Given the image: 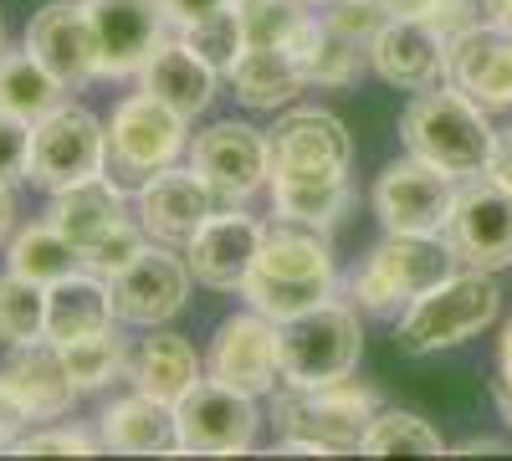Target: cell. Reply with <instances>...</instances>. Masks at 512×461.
Listing matches in <instances>:
<instances>
[{
	"label": "cell",
	"mask_w": 512,
	"mask_h": 461,
	"mask_svg": "<svg viewBox=\"0 0 512 461\" xmlns=\"http://www.w3.org/2000/svg\"><path fill=\"white\" fill-rule=\"evenodd\" d=\"M62 93L67 88L31 52H6V62H0V108H11L26 123H36L52 108H62Z\"/></svg>",
	"instance_id": "cell-32"
},
{
	"label": "cell",
	"mask_w": 512,
	"mask_h": 461,
	"mask_svg": "<svg viewBox=\"0 0 512 461\" xmlns=\"http://www.w3.org/2000/svg\"><path fill=\"white\" fill-rule=\"evenodd\" d=\"M497 303L502 298L492 287V272L461 267L446 282H436L431 292H420V298L400 313L395 349H405V354H441L451 344H466V339H477L482 328H492Z\"/></svg>",
	"instance_id": "cell-4"
},
{
	"label": "cell",
	"mask_w": 512,
	"mask_h": 461,
	"mask_svg": "<svg viewBox=\"0 0 512 461\" xmlns=\"http://www.w3.org/2000/svg\"><path fill=\"white\" fill-rule=\"evenodd\" d=\"M26 52L47 67L62 88H82V82L103 77V47L88 6H41L26 21Z\"/></svg>",
	"instance_id": "cell-16"
},
{
	"label": "cell",
	"mask_w": 512,
	"mask_h": 461,
	"mask_svg": "<svg viewBox=\"0 0 512 461\" xmlns=\"http://www.w3.org/2000/svg\"><path fill=\"white\" fill-rule=\"evenodd\" d=\"M267 226L251 221L246 211H216L185 246V262L195 272V282L216 287V292H241L246 272L256 267Z\"/></svg>",
	"instance_id": "cell-19"
},
{
	"label": "cell",
	"mask_w": 512,
	"mask_h": 461,
	"mask_svg": "<svg viewBox=\"0 0 512 461\" xmlns=\"http://www.w3.org/2000/svg\"><path fill=\"white\" fill-rule=\"evenodd\" d=\"M144 246H149V231L139 226V216H123V221H113L108 231H98L88 246H82V262H88V272H98V277H118Z\"/></svg>",
	"instance_id": "cell-38"
},
{
	"label": "cell",
	"mask_w": 512,
	"mask_h": 461,
	"mask_svg": "<svg viewBox=\"0 0 512 461\" xmlns=\"http://www.w3.org/2000/svg\"><path fill=\"white\" fill-rule=\"evenodd\" d=\"M21 410L11 405V395H6V385H0V451H11L16 441H21Z\"/></svg>",
	"instance_id": "cell-45"
},
{
	"label": "cell",
	"mask_w": 512,
	"mask_h": 461,
	"mask_svg": "<svg viewBox=\"0 0 512 461\" xmlns=\"http://www.w3.org/2000/svg\"><path fill=\"white\" fill-rule=\"evenodd\" d=\"M400 139L415 159L436 164L441 175L461 180H477L487 175V159H492V123L487 108L472 103L461 88H425L410 98L405 118H400Z\"/></svg>",
	"instance_id": "cell-2"
},
{
	"label": "cell",
	"mask_w": 512,
	"mask_h": 461,
	"mask_svg": "<svg viewBox=\"0 0 512 461\" xmlns=\"http://www.w3.org/2000/svg\"><path fill=\"white\" fill-rule=\"evenodd\" d=\"M108 170V129L88 113V108H52L47 118L31 123V164H26V180L36 190H67L82 185Z\"/></svg>",
	"instance_id": "cell-8"
},
{
	"label": "cell",
	"mask_w": 512,
	"mask_h": 461,
	"mask_svg": "<svg viewBox=\"0 0 512 461\" xmlns=\"http://www.w3.org/2000/svg\"><path fill=\"white\" fill-rule=\"evenodd\" d=\"M487 175H492L502 190H512V129H502V134H497L492 159H487Z\"/></svg>",
	"instance_id": "cell-44"
},
{
	"label": "cell",
	"mask_w": 512,
	"mask_h": 461,
	"mask_svg": "<svg viewBox=\"0 0 512 461\" xmlns=\"http://www.w3.org/2000/svg\"><path fill=\"white\" fill-rule=\"evenodd\" d=\"M26 164H31V123L0 108V185L26 180Z\"/></svg>",
	"instance_id": "cell-40"
},
{
	"label": "cell",
	"mask_w": 512,
	"mask_h": 461,
	"mask_svg": "<svg viewBox=\"0 0 512 461\" xmlns=\"http://www.w3.org/2000/svg\"><path fill=\"white\" fill-rule=\"evenodd\" d=\"M359 451H369V456H395V451H420V456H436V451H446L441 446V436L420 421V415H405V410H379L374 421H369V431H364V446Z\"/></svg>",
	"instance_id": "cell-37"
},
{
	"label": "cell",
	"mask_w": 512,
	"mask_h": 461,
	"mask_svg": "<svg viewBox=\"0 0 512 461\" xmlns=\"http://www.w3.org/2000/svg\"><path fill=\"white\" fill-rule=\"evenodd\" d=\"M272 415L282 431V451H359L369 421L379 415V390L354 380L349 369L318 390L287 385L272 400Z\"/></svg>",
	"instance_id": "cell-3"
},
{
	"label": "cell",
	"mask_w": 512,
	"mask_h": 461,
	"mask_svg": "<svg viewBox=\"0 0 512 461\" xmlns=\"http://www.w3.org/2000/svg\"><path fill=\"white\" fill-rule=\"evenodd\" d=\"M277 344H282V380L297 390H318L359 364L364 328H359V313L349 303L328 298L308 313L277 323Z\"/></svg>",
	"instance_id": "cell-6"
},
{
	"label": "cell",
	"mask_w": 512,
	"mask_h": 461,
	"mask_svg": "<svg viewBox=\"0 0 512 461\" xmlns=\"http://www.w3.org/2000/svg\"><path fill=\"white\" fill-rule=\"evenodd\" d=\"M431 26L446 36V41H456L461 31H472L477 26V11H472V0H441V11L431 16Z\"/></svg>",
	"instance_id": "cell-42"
},
{
	"label": "cell",
	"mask_w": 512,
	"mask_h": 461,
	"mask_svg": "<svg viewBox=\"0 0 512 461\" xmlns=\"http://www.w3.org/2000/svg\"><path fill=\"white\" fill-rule=\"evenodd\" d=\"M98 441L108 451H128V456H159V451H180V415L169 400L154 395H123L103 410L98 421Z\"/></svg>",
	"instance_id": "cell-23"
},
{
	"label": "cell",
	"mask_w": 512,
	"mask_h": 461,
	"mask_svg": "<svg viewBox=\"0 0 512 461\" xmlns=\"http://www.w3.org/2000/svg\"><path fill=\"white\" fill-rule=\"evenodd\" d=\"M364 62H369L364 41L333 31V26H318V36L303 47V72H308V82H318V88H349Z\"/></svg>",
	"instance_id": "cell-35"
},
{
	"label": "cell",
	"mask_w": 512,
	"mask_h": 461,
	"mask_svg": "<svg viewBox=\"0 0 512 461\" xmlns=\"http://www.w3.org/2000/svg\"><path fill=\"white\" fill-rule=\"evenodd\" d=\"M246 47H287L303 57V47L318 36L323 16L308 0H236Z\"/></svg>",
	"instance_id": "cell-30"
},
{
	"label": "cell",
	"mask_w": 512,
	"mask_h": 461,
	"mask_svg": "<svg viewBox=\"0 0 512 461\" xmlns=\"http://www.w3.org/2000/svg\"><path fill=\"white\" fill-rule=\"evenodd\" d=\"M456 451H507L502 441H466V446H456Z\"/></svg>",
	"instance_id": "cell-51"
},
{
	"label": "cell",
	"mask_w": 512,
	"mask_h": 461,
	"mask_svg": "<svg viewBox=\"0 0 512 461\" xmlns=\"http://www.w3.org/2000/svg\"><path fill=\"white\" fill-rule=\"evenodd\" d=\"M190 262H180L169 246H144L134 262H128L113 282V313L118 323H139V328H154L164 318H175L190 298Z\"/></svg>",
	"instance_id": "cell-15"
},
{
	"label": "cell",
	"mask_w": 512,
	"mask_h": 461,
	"mask_svg": "<svg viewBox=\"0 0 512 461\" xmlns=\"http://www.w3.org/2000/svg\"><path fill=\"white\" fill-rule=\"evenodd\" d=\"M180 41L200 57V62H210L221 77L231 72V62L246 52V31H241V11H236V0H226V6H216L210 16H200V21H190L185 31H180Z\"/></svg>",
	"instance_id": "cell-36"
},
{
	"label": "cell",
	"mask_w": 512,
	"mask_h": 461,
	"mask_svg": "<svg viewBox=\"0 0 512 461\" xmlns=\"http://www.w3.org/2000/svg\"><path fill=\"white\" fill-rule=\"evenodd\" d=\"M482 11H487V21H502V26H512V0H482Z\"/></svg>",
	"instance_id": "cell-49"
},
{
	"label": "cell",
	"mask_w": 512,
	"mask_h": 461,
	"mask_svg": "<svg viewBox=\"0 0 512 461\" xmlns=\"http://www.w3.org/2000/svg\"><path fill=\"white\" fill-rule=\"evenodd\" d=\"M88 16L98 26L103 77H139L169 26L159 0H88Z\"/></svg>",
	"instance_id": "cell-21"
},
{
	"label": "cell",
	"mask_w": 512,
	"mask_h": 461,
	"mask_svg": "<svg viewBox=\"0 0 512 461\" xmlns=\"http://www.w3.org/2000/svg\"><path fill=\"white\" fill-rule=\"evenodd\" d=\"M308 6H328V0H308Z\"/></svg>",
	"instance_id": "cell-53"
},
{
	"label": "cell",
	"mask_w": 512,
	"mask_h": 461,
	"mask_svg": "<svg viewBox=\"0 0 512 461\" xmlns=\"http://www.w3.org/2000/svg\"><path fill=\"white\" fill-rule=\"evenodd\" d=\"M226 195L200 180L195 170H180V164H169V170L149 175L139 190H134V211H139V226L149 231V241L159 246H190V236L216 216L226 211Z\"/></svg>",
	"instance_id": "cell-13"
},
{
	"label": "cell",
	"mask_w": 512,
	"mask_h": 461,
	"mask_svg": "<svg viewBox=\"0 0 512 461\" xmlns=\"http://www.w3.org/2000/svg\"><path fill=\"white\" fill-rule=\"evenodd\" d=\"M256 395L205 374L185 390L175 405L180 415V451H205V456H236L256 441Z\"/></svg>",
	"instance_id": "cell-12"
},
{
	"label": "cell",
	"mask_w": 512,
	"mask_h": 461,
	"mask_svg": "<svg viewBox=\"0 0 512 461\" xmlns=\"http://www.w3.org/2000/svg\"><path fill=\"white\" fill-rule=\"evenodd\" d=\"M492 400H497L502 421H507V431H512V369H502V364H497V380H492Z\"/></svg>",
	"instance_id": "cell-47"
},
{
	"label": "cell",
	"mask_w": 512,
	"mask_h": 461,
	"mask_svg": "<svg viewBox=\"0 0 512 461\" xmlns=\"http://www.w3.org/2000/svg\"><path fill=\"white\" fill-rule=\"evenodd\" d=\"M128 359H134V344H128L113 323L62 349V364H67V374L77 380V390H103V385L123 380Z\"/></svg>",
	"instance_id": "cell-33"
},
{
	"label": "cell",
	"mask_w": 512,
	"mask_h": 461,
	"mask_svg": "<svg viewBox=\"0 0 512 461\" xmlns=\"http://www.w3.org/2000/svg\"><path fill=\"white\" fill-rule=\"evenodd\" d=\"M108 323H118V313H113V282L108 277L82 267V272H72V277L47 287V344L67 349V344L88 339V333H98Z\"/></svg>",
	"instance_id": "cell-25"
},
{
	"label": "cell",
	"mask_w": 512,
	"mask_h": 461,
	"mask_svg": "<svg viewBox=\"0 0 512 461\" xmlns=\"http://www.w3.org/2000/svg\"><path fill=\"white\" fill-rule=\"evenodd\" d=\"M451 272H456V251L446 236L384 231V241L354 272V303L369 313H405L420 292H431Z\"/></svg>",
	"instance_id": "cell-5"
},
{
	"label": "cell",
	"mask_w": 512,
	"mask_h": 461,
	"mask_svg": "<svg viewBox=\"0 0 512 461\" xmlns=\"http://www.w3.org/2000/svg\"><path fill=\"white\" fill-rule=\"evenodd\" d=\"M11 226H16V205H11V185H0V241L11 236Z\"/></svg>",
	"instance_id": "cell-48"
},
{
	"label": "cell",
	"mask_w": 512,
	"mask_h": 461,
	"mask_svg": "<svg viewBox=\"0 0 512 461\" xmlns=\"http://www.w3.org/2000/svg\"><path fill=\"white\" fill-rule=\"evenodd\" d=\"M441 236L456 251V267H477V272L512 267V190H502L492 175L461 180Z\"/></svg>",
	"instance_id": "cell-9"
},
{
	"label": "cell",
	"mask_w": 512,
	"mask_h": 461,
	"mask_svg": "<svg viewBox=\"0 0 512 461\" xmlns=\"http://www.w3.org/2000/svg\"><path fill=\"white\" fill-rule=\"evenodd\" d=\"M0 385H6L11 405L21 421H57V415L82 395L77 380L62 364V349L36 339V344H11V359L0 364Z\"/></svg>",
	"instance_id": "cell-20"
},
{
	"label": "cell",
	"mask_w": 512,
	"mask_h": 461,
	"mask_svg": "<svg viewBox=\"0 0 512 461\" xmlns=\"http://www.w3.org/2000/svg\"><path fill=\"white\" fill-rule=\"evenodd\" d=\"M226 82L246 108H282L308 88V72H303V57L287 47H246L231 62Z\"/></svg>",
	"instance_id": "cell-27"
},
{
	"label": "cell",
	"mask_w": 512,
	"mask_h": 461,
	"mask_svg": "<svg viewBox=\"0 0 512 461\" xmlns=\"http://www.w3.org/2000/svg\"><path fill=\"white\" fill-rule=\"evenodd\" d=\"M241 298H246V308L267 313L272 323H287L297 313L328 303L333 298L328 241L313 226H297V221L267 226L262 251H256V267L241 282Z\"/></svg>",
	"instance_id": "cell-1"
},
{
	"label": "cell",
	"mask_w": 512,
	"mask_h": 461,
	"mask_svg": "<svg viewBox=\"0 0 512 461\" xmlns=\"http://www.w3.org/2000/svg\"><path fill=\"white\" fill-rule=\"evenodd\" d=\"M390 16H405V21H431L441 11V0H384Z\"/></svg>",
	"instance_id": "cell-46"
},
{
	"label": "cell",
	"mask_w": 512,
	"mask_h": 461,
	"mask_svg": "<svg viewBox=\"0 0 512 461\" xmlns=\"http://www.w3.org/2000/svg\"><path fill=\"white\" fill-rule=\"evenodd\" d=\"M369 62L390 88L425 93L436 88V77H446V36L431 21L390 16V26L369 41Z\"/></svg>",
	"instance_id": "cell-22"
},
{
	"label": "cell",
	"mask_w": 512,
	"mask_h": 461,
	"mask_svg": "<svg viewBox=\"0 0 512 461\" xmlns=\"http://www.w3.org/2000/svg\"><path fill=\"white\" fill-rule=\"evenodd\" d=\"M47 339V287L16 272L0 277V344H36Z\"/></svg>",
	"instance_id": "cell-34"
},
{
	"label": "cell",
	"mask_w": 512,
	"mask_h": 461,
	"mask_svg": "<svg viewBox=\"0 0 512 461\" xmlns=\"http://www.w3.org/2000/svg\"><path fill=\"white\" fill-rule=\"evenodd\" d=\"M11 451L16 456H93L98 446L88 431H21Z\"/></svg>",
	"instance_id": "cell-41"
},
{
	"label": "cell",
	"mask_w": 512,
	"mask_h": 461,
	"mask_svg": "<svg viewBox=\"0 0 512 461\" xmlns=\"http://www.w3.org/2000/svg\"><path fill=\"white\" fill-rule=\"evenodd\" d=\"M164 6V21L175 26V31H185L190 21H200V16H210L216 6H226V0H159Z\"/></svg>",
	"instance_id": "cell-43"
},
{
	"label": "cell",
	"mask_w": 512,
	"mask_h": 461,
	"mask_svg": "<svg viewBox=\"0 0 512 461\" xmlns=\"http://www.w3.org/2000/svg\"><path fill=\"white\" fill-rule=\"evenodd\" d=\"M128 380H134L139 395H154V400H169L180 405L185 390L200 380V359L195 349L169 328H154L134 344V359H128Z\"/></svg>",
	"instance_id": "cell-26"
},
{
	"label": "cell",
	"mask_w": 512,
	"mask_h": 461,
	"mask_svg": "<svg viewBox=\"0 0 512 461\" xmlns=\"http://www.w3.org/2000/svg\"><path fill=\"white\" fill-rule=\"evenodd\" d=\"M6 272L26 277V282H41V287H52L72 272H82L88 262H82V246L67 241L52 221H31L21 231H11V246H6Z\"/></svg>",
	"instance_id": "cell-29"
},
{
	"label": "cell",
	"mask_w": 512,
	"mask_h": 461,
	"mask_svg": "<svg viewBox=\"0 0 512 461\" xmlns=\"http://www.w3.org/2000/svg\"><path fill=\"white\" fill-rule=\"evenodd\" d=\"M349 175H333V180H272V205H277V221H297V226H333L338 216L349 211Z\"/></svg>",
	"instance_id": "cell-31"
},
{
	"label": "cell",
	"mask_w": 512,
	"mask_h": 461,
	"mask_svg": "<svg viewBox=\"0 0 512 461\" xmlns=\"http://www.w3.org/2000/svg\"><path fill=\"white\" fill-rule=\"evenodd\" d=\"M0 62H6V21H0Z\"/></svg>",
	"instance_id": "cell-52"
},
{
	"label": "cell",
	"mask_w": 512,
	"mask_h": 461,
	"mask_svg": "<svg viewBox=\"0 0 512 461\" xmlns=\"http://www.w3.org/2000/svg\"><path fill=\"white\" fill-rule=\"evenodd\" d=\"M497 364H502V369H512V323L502 328V344H497Z\"/></svg>",
	"instance_id": "cell-50"
},
{
	"label": "cell",
	"mask_w": 512,
	"mask_h": 461,
	"mask_svg": "<svg viewBox=\"0 0 512 461\" xmlns=\"http://www.w3.org/2000/svg\"><path fill=\"white\" fill-rule=\"evenodd\" d=\"M205 374L246 390V395H272L282 380V344H277V323L267 313H236L216 328V344L205 354Z\"/></svg>",
	"instance_id": "cell-14"
},
{
	"label": "cell",
	"mask_w": 512,
	"mask_h": 461,
	"mask_svg": "<svg viewBox=\"0 0 512 461\" xmlns=\"http://www.w3.org/2000/svg\"><path fill=\"white\" fill-rule=\"evenodd\" d=\"M272 180H333L349 175L354 139L328 108H292L267 134Z\"/></svg>",
	"instance_id": "cell-10"
},
{
	"label": "cell",
	"mask_w": 512,
	"mask_h": 461,
	"mask_svg": "<svg viewBox=\"0 0 512 461\" xmlns=\"http://www.w3.org/2000/svg\"><path fill=\"white\" fill-rule=\"evenodd\" d=\"M446 82L487 113L512 108V26L477 21L472 31L446 41Z\"/></svg>",
	"instance_id": "cell-17"
},
{
	"label": "cell",
	"mask_w": 512,
	"mask_h": 461,
	"mask_svg": "<svg viewBox=\"0 0 512 461\" xmlns=\"http://www.w3.org/2000/svg\"><path fill=\"white\" fill-rule=\"evenodd\" d=\"M139 82H144V93H154L159 103H169L175 113L195 118V113L210 108V98H216L221 72L210 67V62H200L180 36H175V41L164 36L159 47H154V57L139 67Z\"/></svg>",
	"instance_id": "cell-24"
},
{
	"label": "cell",
	"mask_w": 512,
	"mask_h": 461,
	"mask_svg": "<svg viewBox=\"0 0 512 461\" xmlns=\"http://www.w3.org/2000/svg\"><path fill=\"white\" fill-rule=\"evenodd\" d=\"M190 170L226 200H246L272 180V149L246 123H210L200 139H190Z\"/></svg>",
	"instance_id": "cell-18"
},
{
	"label": "cell",
	"mask_w": 512,
	"mask_h": 461,
	"mask_svg": "<svg viewBox=\"0 0 512 461\" xmlns=\"http://www.w3.org/2000/svg\"><path fill=\"white\" fill-rule=\"evenodd\" d=\"M185 113H175L169 103H159L154 93H134V98H123L108 118V170L118 185H144L149 175L169 170L190 134H185Z\"/></svg>",
	"instance_id": "cell-7"
},
{
	"label": "cell",
	"mask_w": 512,
	"mask_h": 461,
	"mask_svg": "<svg viewBox=\"0 0 512 461\" xmlns=\"http://www.w3.org/2000/svg\"><path fill=\"white\" fill-rule=\"evenodd\" d=\"M323 26H333V31H344V36H354V41H369L390 26V6L384 0H328L323 6Z\"/></svg>",
	"instance_id": "cell-39"
},
{
	"label": "cell",
	"mask_w": 512,
	"mask_h": 461,
	"mask_svg": "<svg viewBox=\"0 0 512 461\" xmlns=\"http://www.w3.org/2000/svg\"><path fill=\"white\" fill-rule=\"evenodd\" d=\"M123 185L113 175H93V180H82V185H67L52 195V226L77 241V246H88L98 231H108L113 221H123Z\"/></svg>",
	"instance_id": "cell-28"
},
{
	"label": "cell",
	"mask_w": 512,
	"mask_h": 461,
	"mask_svg": "<svg viewBox=\"0 0 512 461\" xmlns=\"http://www.w3.org/2000/svg\"><path fill=\"white\" fill-rule=\"evenodd\" d=\"M456 180L441 175L425 159H400L374 180V216L384 231H420V236H441L456 205Z\"/></svg>",
	"instance_id": "cell-11"
}]
</instances>
